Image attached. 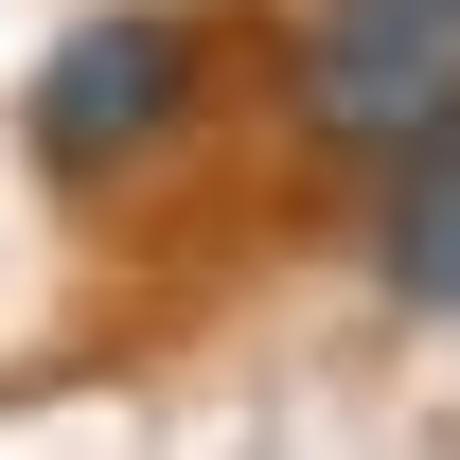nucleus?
<instances>
[{
  "label": "nucleus",
  "instance_id": "obj_3",
  "mask_svg": "<svg viewBox=\"0 0 460 460\" xmlns=\"http://www.w3.org/2000/svg\"><path fill=\"white\" fill-rule=\"evenodd\" d=\"M354 266L390 319H460V124H407L390 160H354Z\"/></svg>",
  "mask_w": 460,
  "mask_h": 460
},
{
  "label": "nucleus",
  "instance_id": "obj_2",
  "mask_svg": "<svg viewBox=\"0 0 460 460\" xmlns=\"http://www.w3.org/2000/svg\"><path fill=\"white\" fill-rule=\"evenodd\" d=\"M284 124L319 160H390L407 124H460V0H301Z\"/></svg>",
  "mask_w": 460,
  "mask_h": 460
},
{
  "label": "nucleus",
  "instance_id": "obj_1",
  "mask_svg": "<svg viewBox=\"0 0 460 460\" xmlns=\"http://www.w3.org/2000/svg\"><path fill=\"white\" fill-rule=\"evenodd\" d=\"M195 124H213V36L177 0H89V18H54V54L18 71V160L54 195H142Z\"/></svg>",
  "mask_w": 460,
  "mask_h": 460
}]
</instances>
